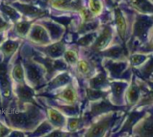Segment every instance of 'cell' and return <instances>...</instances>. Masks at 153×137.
Segmentation results:
<instances>
[{"instance_id":"e0dca14e","label":"cell","mask_w":153,"mask_h":137,"mask_svg":"<svg viewBox=\"0 0 153 137\" xmlns=\"http://www.w3.org/2000/svg\"><path fill=\"white\" fill-rule=\"evenodd\" d=\"M125 87V84L121 83H114L112 85L113 92L117 97L121 95Z\"/></svg>"},{"instance_id":"74e56055","label":"cell","mask_w":153,"mask_h":137,"mask_svg":"<svg viewBox=\"0 0 153 137\" xmlns=\"http://www.w3.org/2000/svg\"><path fill=\"white\" fill-rule=\"evenodd\" d=\"M21 1L33 4H36L38 2V0H21Z\"/></svg>"},{"instance_id":"9c48e42d","label":"cell","mask_w":153,"mask_h":137,"mask_svg":"<svg viewBox=\"0 0 153 137\" xmlns=\"http://www.w3.org/2000/svg\"><path fill=\"white\" fill-rule=\"evenodd\" d=\"M63 45L61 43H57L52 45L48 49V52L53 57H57L61 55L63 52Z\"/></svg>"},{"instance_id":"ac0fdd59","label":"cell","mask_w":153,"mask_h":137,"mask_svg":"<svg viewBox=\"0 0 153 137\" xmlns=\"http://www.w3.org/2000/svg\"><path fill=\"white\" fill-rule=\"evenodd\" d=\"M121 54V50L118 47L113 48L105 52V55L106 56L113 58H118Z\"/></svg>"},{"instance_id":"4dcf8cb0","label":"cell","mask_w":153,"mask_h":137,"mask_svg":"<svg viewBox=\"0 0 153 137\" xmlns=\"http://www.w3.org/2000/svg\"><path fill=\"white\" fill-rule=\"evenodd\" d=\"M65 57L67 61L71 63H74L76 61V54L73 52L69 51L65 53Z\"/></svg>"},{"instance_id":"83f0119b","label":"cell","mask_w":153,"mask_h":137,"mask_svg":"<svg viewBox=\"0 0 153 137\" xmlns=\"http://www.w3.org/2000/svg\"><path fill=\"white\" fill-rule=\"evenodd\" d=\"M79 68L80 70L83 73H89L91 70L88 64L85 61H82L79 63Z\"/></svg>"},{"instance_id":"d4e9b609","label":"cell","mask_w":153,"mask_h":137,"mask_svg":"<svg viewBox=\"0 0 153 137\" xmlns=\"http://www.w3.org/2000/svg\"><path fill=\"white\" fill-rule=\"evenodd\" d=\"M145 59L146 58L144 56L136 55L132 56L131 58V62L133 65H139L143 63Z\"/></svg>"},{"instance_id":"8d00e7d4","label":"cell","mask_w":153,"mask_h":137,"mask_svg":"<svg viewBox=\"0 0 153 137\" xmlns=\"http://www.w3.org/2000/svg\"><path fill=\"white\" fill-rule=\"evenodd\" d=\"M64 97L67 99L72 100L74 98V94L71 90H68L65 92L64 94Z\"/></svg>"},{"instance_id":"484cf974","label":"cell","mask_w":153,"mask_h":137,"mask_svg":"<svg viewBox=\"0 0 153 137\" xmlns=\"http://www.w3.org/2000/svg\"><path fill=\"white\" fill-rule=\"evenodd\" d=\"M87 94L89 98L91 100L97 99L100 98L103 95L100 91L91 90H87Z\"/></svg>"},{"instance_id":"1f68e13d","label":"cell","mask_w":153,"mask_h":137,"mask_svg":"<svg viewBox=\"0 0 153 137\" xmlns=\"http://www.w3.org/2000/svg\"><path fill=\"white\" fill-rule=\"evenodd\" d=\"M76 38V34L72 33H68L66 34L65 37V42L68 43H71L74 42Z\"/></svg>"},{"instance_id":"7402d4cb","label":"cell","mask_w":153,"mask_h":137,"mask_svg":"<svg viewBox=\"0 0 153 137\" xmlns=\"http://www.w3.org/2000/svg\"><path fill=\"white\" fill-rule=\"evenodd\" d=\"M19 93L21 97L25 98H29L32 96L33 92L27 87H23L19 89Z\"/></svg>"},{"instance_id":"d6986e66","label":"cell","mask_w":153,"mask_h":137,"mask_svg":"<svg viewBox=\"0 0 153 137\" xmlns=\"http://www.w3.org/2000/svg\"><path fill=\"white\" fill-rule=\"evenodd\" d=\"M13 122L17 124H24L28 121V119L25 115L22 114L14 115L12 117Z\"/></svg>"},{"instance_id":"4316f807","label":"cell","mask_w":153,"mask_h":137,"mask_svg":"<svg viewBox=\"0 0 153 137\" xmlns=\"http://www.w3.org/2000/svg\"><path fill=\"white\" fill-rule=\"evenodd\" d=\"M152 120H149L145 124L143 130L146 135H152L153 123Z\"/></svg>"},{"instance_id":"d590c367","label":"cell","mask_w":153,"mask_h":137,"mask_svg":"<svg viewBox=\"0 0 153 137\" xmlns=\"http://www.w3.org/2000/svg\"><path fill=\"white\" fill-rule=\"evenodd\" d=\"M153 70L152 61H150L147 64L144 70V73L146 75H150L152 72Z\"/></svg>"},{"instance_id":"f1b7e54d","label":"cell","mask_w":153,"mask_h":137,"mask_svg":"<svg viewBox=\"0 0 153 137\" xmlns=\"http://www.w3.org/2000/svg\"><path fill=\"white\" fill-rule=\"evenodd\" d=\"M52 18L55 21L64 25L69 24L71 22V19L68 17H53Z\"/></svg>"},{"instance_id":"cb8c5ba5","label":"cell","mask_w":153,"mask_h":137,"mask_svg":"<svg viewBox=\"0 0 153 137\" xmlns=\"http://www.w3.org/2000/svg\"><path fill=\"white\" fill-rule=\"evenodd\" d=\"M18 44L13 41H9L5 44L4 46V49L6 51L11 52L13 51L17 48Z\"/></svg>"},{"instance_id":"603a6c76","label":"cell","mask_w":153,"mask_h":137,"mask_svg":"<svg viewBox=\"0 0 153 137\" xmlns=\"http://www.w3.org/2000/svg\"><path fill=\"white\" fill-rule=\"evenodd\" d=\"M30 27V25L27 22L19 23L17 26L18 31L21 34H25L28 31Z\"/></svg>"},{"instance_id":"ab89813d","label":"cell","mask_w":153,"mask_h":137,"mask_svg":"<svg viewBox=\"0 0 153 137\" xmlns=\"http://www.w3.org/2000/svg\"><path fill=\"white\" fill-rule=\"evenodd\" d=\"M5 23L4 22L2 21V20L0 19V27H2L5 26Z\"/></svg>"},{"instance_id":"4fadbf2b","label":"cell","mask_w":153,"mask_h":137,"mask_svg":"<svg viewBox=\"0 0 153 137\" xmlns=\"http://www.w3.org/2000/svg\"><path fill=\"white\" fill-rule=\"evenodd\" d=\"M143 115V114L140 113H134L132 114L131 115L129 118V119L126 123L124 127V130H128L131 128L132 126L135 124L139 119Z\"/></svg>"},{"instance_id":"f546056e","label":"cell","mask_w":153,"mask_h":137,"mask_svg":"<svg viewBox=\"0 0 153 137\" xmlns=\"http://www.w3.org/2000/svg\"><path fill=\"white\" fill-rule=\"evenodd\" d=\"M53 3L57 7H65L69 5V0H54Z\"/></svg>"},{"instance_id":"f35d334b","label":"cell","mask_w":153,"mask_h":137,"mask_svg":"<svg viewBox=\"0 0 153 137\" xmlns=\"http://www.w3.org/2000/svg\"><path fill=\"white\" fill-rule=\"evenodd\" d=\"M71 124V127L72 129L76 128L78 125V122L76 121H74L72 122Z\"/></svg>"},{"instance_id":"5b68a950","label":"cell","mask_w":153,"mask_h":137,"mask_svg":"<svg viewBox=\"0 0 153 137\" xmlns=\"http://www.w3.org/2000/svg\"><path fill=\"white\" fill-rule=\"evenodd\" d=\"M111 37V33L110 31L108 29L105 30L103 33L96 41V48L98 49H101L105 47L110 42Z\"/></svg>"},{"instance_id":"30bf717a","label":"cell","mask_w":153,"mask_h":137,"mask_svg":"<svg viewBox=\"0 0 153 137\" xmlns=\"http://www.w3.org/2000/svg\"><path fill=\"white\" fill-rule=\"evenodd\" d=\"M28 77L31 80L37 81L41 77L40 71L37 67L35 65L29 66L28 68Z\"/></svg>"},{"instance_id":"9a60e30c","label":"cell","mask_w":153,"mask_h":137,"mask_svg":"<svg viewBox=\"0 0 153 137\" xmlns=\"http://www.w3.org/2000/svg\"><path fill=\"white\" fill-rule=\"evenodd\" d=\"M96 37L95 34H91L86 35L79 40L78 43L83 46H87L92 42Z\"/></svg>"},{"instance_id":"7c38bea8","label":"cell","mask_w":153,"mask_h":137,"mask_svg":"<svg viewBox=\"0 0 153 137\" xmlns=\"http://www.w3.org/2000/svg\"><path fill=\"white\" fill-rule=\"evenodd\" d=\"M126 66L124 63H115L111 64L109 68L113 76H118L125 68Z\"/></svg>"},{"instance_id":"60d3db41","label":"cell","mask_w":153,"mask_h":137,"mask_svg":"<svg viewBox=\"0 0 153 137\" xmlns=\"http://www.w3.org/2000/svg\"><path fill=\"white\" fill-rule=\"evenodd\" d=\"M117 1H119V0H117Z\"/></svg>"},{"instance_id":"7a4b0ae2","label":"cell","mask_w":153,"mask_h":137,"mask_svg":"<svg viewBox=\"0 0 153 137\" xmlns=\"http://www.w3.org/2000/svg\"><path fill=\"white\" fill-rule=\"evenodd\" d=\"M31 36L33 39L39 42H47L48 41V37L44 28L39 26L34 27L31 31Z\"/></svg>"},{"instance_id":"5bb4252c","label":"cell","mask_w":153,"mask_h":137,"mask_svg":"<svg viewBox=\"0 0 153 137\" xmlns=\"http://www.w3.org/2000/svg\"><path fill=\"white\" fill-rule=\"evenodd\" d=\"M6 73H0V82L4 93L7 95L10 92L9 83L6 75Z\"/></svg>"},{"instance_id":"6da1fadb","label":"cell","mask_w":153,"mask_h":137,"mask_svg":"<svg viewBox=\"0 0 153 137\" xmlns=\"http://www.w3.org/2000/svg\"><path fill=\"white\" fill-rule=\"evenodd\" d=\"M151 25L152 22L151 20L147 18L142 17L135 25V34L144 40L147 36V31Z\"/></svg>"},{"instance_id":"3957f363","label":"cell","mask_w":153,"mask_h":137,"mask_svg":"<svg viewBox=\"0 0 153 137\" xmlns=\"http://www.w3.org/2000/svg\"><path fill=\"white\" fill-rule=\"evenodd\" d=\"M116 22L119 34L122 39L125 37L126 24L122 13L120 10L117 9L115 11Z\"/></svg>"},{"instance_id":"b9f144b4","label":"cell","mask_w":153,"mask_h":137,"mask_svg":"<svg viewBox=\"0 0 153 137\" xmlns=\"http://www.w3.org/2000/svg\"><path fill=\"white\" fill-rule=\"evenodd\" d=\"M45 1H46V0H45Z\"/></svg>"},{"instance_id":"ba28073f","label":"cell","mask_w":153,"mask_h":137,"mask_svg":"<svg viewBox=\"0 0 153 137\" xmlns=\"http://www.w3.org/2000/svg\"><path fill=\"white\" fill-rule=\"evenodd\" d=\"M113 107L105 102H102L101 103L95 105L93 107L92 113L94 115H98L109 111L112 109Z\"/></svg>"},{"instance_id":"8fae6325","label":"cell","mask_w":153,"mask_h":137,"mask_svg":"<svg viewBox=\"0 0 153 137\" xmlns=\"http://www.w3.org/2000/svg\"><path fill=\"white\" fill-rule=\"evenodd\" d=\"M106 78L103 75L100 74L91 79V87L98 88L103 87L106 83Z\"/></svg>"},{"instance_id":"44dd1931","label":"cell","mask_w":153,"mask_h":137,"mask_svg":"<svg viewBox=\"0 0 153 137\" xmlns=\"http://www.w3.org/2000/svg\"><path fill=\"white\" fill-rule=\"evenodd\" d=\"M139 97V92L136 87H133L130 90L129 98L131 102H135L137 100Z\"/></svg>"},{"instance_id":"d6a6232c","label":"cell","mask_w":153,"mask_h":137,"mask_svg":"<svg viewBox=\"0 0 153 137\" xmlns=\"http://www.w3.org/2000/svg\"><path fill=\"white\" fill-rule=\"evenodd\" d=\"M14 74L16 77L19 79H21L23 77V71L20 66H17L14 70Z\"/></svg>"},{"instance_id":"277c9868","label":"cell","mask_w":153,"mask_h":137,"mask_svg":"<svg viewBox=\"0 0 153 137\" xmlns=\"http://www.w3.org/2000/svg\"><path fill=\"white\" fill-rule=\"evenodd\" d=\"M131 3L135 8L146 12H152L153 6L147 0H131Z\"/></svg>"},{"instance_id":"ffe728a7","label":"cell","mask_w":153,"mask_h":137,"mask_svg":"<svg viewBox=\"0 0 153 137\" xmlns=\"http://www.w3.org/2000/svg\"><path fill=\"white\" fill-rule=\"evenodd\" d=\"M106 129V126L103 124L96 126L93 130L92 131V136H100L103 134Z\"/></svg>"},{"instance_id":"52a82bcc","label":"cell","mask_w":153,"mask_h":137,"mask_svg":"<svg viewBox=\"0 0 153 137\" xmlns=\"http://www.w3.org/2000/svg\"><path fill=\"white\" fill-rule=\"evenodd\" d=\"M44 24L50 31L51 35L53 39H58L61 36L62 32V30L59 26L49 22H45Z\"/></svg>"},{"instance_id":"e575fe53","label":"cell","mask_w":153,"mask_h":137,"mask_svg":"<svg viewBox=\"0 0 153 137\" xmlns=\"http://www.w3.org/2000/svg\"><path fill=\"white\" fill-rule=\"evenodd\" d=\"M66 66L65 63L60 60H57L54 63V68L58 70H64L66 68Z\"/></svg>"},{"instance_id":"2e32d148","label":"cell","mask_w":153,"mask_h":137,"mask_svg":"<svg viewBox=\"0 0 153 137\" xmlns=\"http://www.w3.org/2000/svg\"><path fill=\"white\" fill-rule=\"evenodd\" d=\"M2 10L5 14L9 16L12 20H16L19 17V15L16 11L9 6H3Z\"/></svg>"},{"instance_id":"836d02e7","label":"cell","mask_w":153,"mask_h":137,"mask_svg":"<svg viewBox=\"0 0 153 137\" xmlns=\"http://www.w3.org/2000/svg\"><path fill=\"white\" fill-rule=\"evenodd\" d=\"M97 26V24L95 22L90 23L89 24H86L83 27V31H91V30L94 29L96 28Z\"/></svg>"},{"instance_id":"8992f818","label":"cell","mask_w":153,"mask_h":137,"mask_svg":"<svg viewBox=\"0 0 153 137\" xmlns=\"http://www.w3.org/2000/svg\"><path fill=\"white\" fill-rule=\"evenodd\" d=\"M13 5L22 13L25 15L31 16L36 14L39 12V10L37 8L30 5L22 4L18 3L14 4Z\"/></svg>"}]
</instances>
